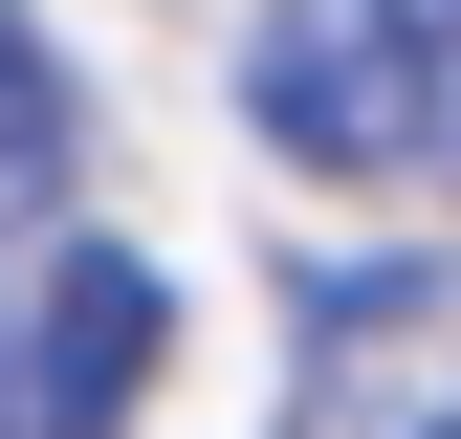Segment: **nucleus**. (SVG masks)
Wrapping results in <instances>:
<instances>
[{"instance_id": "1", "label": "nucleus", "mask_w": 461, "mask_h": 439, "mask_svg": "<svg viewBox=\"0 0 461 439\" xmlns=\"http://www.w3.org/2000/svg\"><path fill=\"white\" fill-rule=\"evenodd\" d=\"M242 110L285 176H418L439 154V0H264Z\"/></svg>"}, {"instance_id": "2", "label": "nucleus", "mask_w": 461, "mask_h": 439, "mask_svg": "<svg viewBox=\"0 0 461 439\" xmlns=\"http://www.w3.org/2000/svg\"><path fill=\"white\" fill-rule=\"evenodd\" d=\"M154 352H176V286L132 242H44V286H23V439H110L154 396Z\"/></svg>"}, {"instance_id": "3", "label": "nucleus", "mask_w": 461, "mask_h": 439, "mask_svg": "<svg viewBox=\"0 0 461 439\" xmlns=\"http://www.w3.org/2000/svg\"><path fill=\"white\" fill-rule=\"evenodd\" d=\"M285 439H461V352H439V308L352 264L330 329H308V373H285Z\"/></svg>"}, {"instance_id": "4", "label": "nucleus", "mask_w": 461, "mask_h": 439, "mask_svg": "<svg viewBox=\"0 0 461 439\" xmlns=\"http://www.w3.org/2000/svg\"><path fill=\"white\" fill-rule=\"evenodd\" d=\"M67 132H88V110H67V44L0 0V220H23V198H67Z\"/></svg>"}, {"instance_id": "5", "label": "nucleus", "mask_w": 461, "mask_h": 439, "mask_svg": "<svg viewBox=\"0 0 461 439\" xmlns=\"http://www.w3.org/2000/svg\"><path fill=\"white\" fill-rule=\"evenodd\" d=\"M418 176H461V0H439V154H418Z\"/></svg>"}, {"instance_id": "6", "label": "nucleus", "mask_w": 461, "mask_h": 439, "mask_svg": "<svg viewBox=\"0 0 461 439\" xmlns=\"http://www.w3.org/2000/svg\"><path fill=\"white\" fill-rule=\"evenodd\" d=\"M0 439H23V308H0Z\"/></svg>"}]
</instances>
